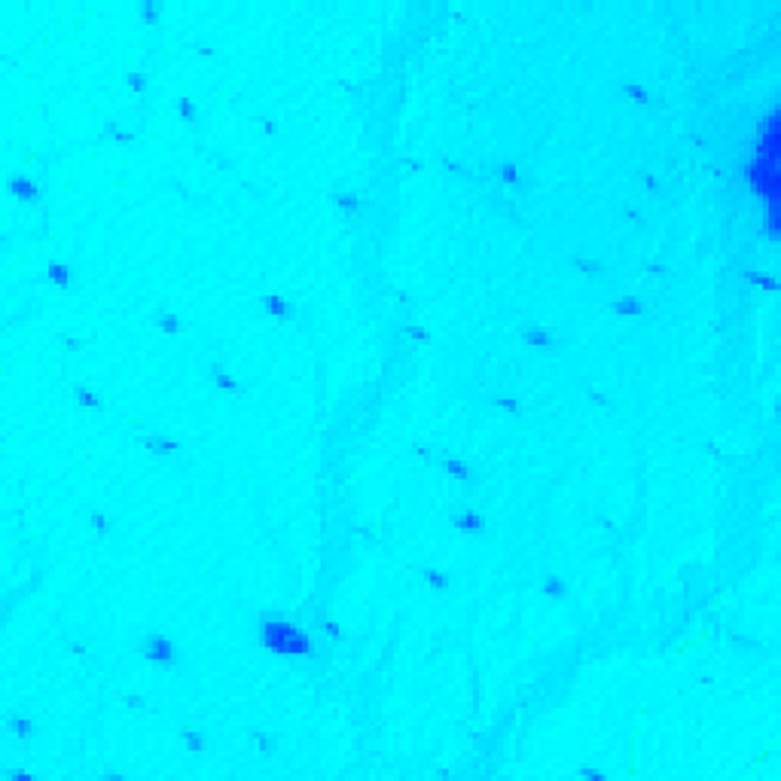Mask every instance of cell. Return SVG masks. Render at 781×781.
Here are the masks:
<instances>
[{"mask_svg":"<svg viewBox=\"0 0 781 781\" xmlns=\"http://www.w3.org/2000/svg\"><path fill=\"white\" fill-rule=\"evenodd\" d=\"M745 275V281L751 284V287H757L760 293H766V296H775L778 293V275L775 272H769V269H745L742 272Z\"/></svg>","mask_w":781,"mask_h":781,"instance_id":"cell-14","label":"cell"},{"mask_svg":"<svg viewBox=\"0 0 781 781\" xmlns=\"http://www.w3.org/2000/svg\"><path fill=\"white\" fill-rule=\"evenodd\" d=\"M519 339L528 348H537V351H549V348H556V342H558L556 333L546 324H525V327H522V333H519Z\"/></svg>","mask_w":781,"mask_h":781,"instance_id":"cell-10","label":"cell"},{"mask_svg":"<svg viewBox=\"0 0 781 781\" xmlns=\"http://www.w3.org/2000/svg\"><path fill=\"white\" fill-rule=\"evenodd\" d=\"M73 403H77L82 412H101L104 409V397H101V391L92 388V385H73Z\"/></svg>","mask_w":781,"mask_h":781,"instance_id":"cell-15","label":"cell"},{"mask_svg":"<svg viewBox=\"0 0 781 781\" xmlns=\"http://www.w3.org/2000/svg\"><path fill=\"white\" fill-rule=\"evenodd\" d=\"M64 647H68V654H73L77 659H86V656H89L86 641H80V638H68V641H64Z\"/></svg>","mask_w":781,"mask_h":781,"instance_id":"cell-36","label":"cell"},{"mask_svg":"<svg viewBox=\"0 0 781 781\" xmlns=\"http://www.w3.org/2000/svg\"><path fill=\"white\" fill-rule=\"evenodd\" d=\"M571 265L580 275H601V269H604V263L601 260H595V256H583V254H574L571 256Z\"/></svg>","mask_w":781,"mask_h":781,"instance_id":"cell-31","label":"cell"},{"mask_svg":"<svg viewBox=\"0 0 781 781\" xmlns=\"http://www.w3.org/2000/svg\"><path fill=\"white\" fill-rule=\"evenodd\" d=\"M568 592H571V586H568L562 574H546L544 580H540V595L549 601H565Z\"/></svg>","mask_w":781,"mask_h":781,"instance_id":"cell-17","label":"cell"},{"mask_svg":"<svg viewBox=\"0 0 781 781\" xmlns=\"http://www.w3.org/2000/svg\"><path fill=\"white\" fill-rule=\"evenodd\" d=\"M623 95H626L632 104H638V107H647L650 101H654V95H650V89L644 86V82H638V80H626L623 82Z\"/></svg>","mask_w":781,"mask_h":781,"instance_id":"cell-23","label":"cell"},{"mask_svg":"<svg viewBox=\"0 0 781 781\" xmlns=\"http://www.w3.org/2000/svg\"><path fill=\"white\" fill-rule=\"evenodd\" d=\"M247 736H251V745H254V751L260 757H275V751H278V742H275V736H269V732L260 730V727H251Z\"/></svg>","mask_w":781,"mask_h":781,"instance_id":"cell-22","label":"cell"},{"mask_svg":"<svg viewBox=\"0 0 781 781\" xmlns=\"http://www.w3.org/2000/svg\"><path fill=\"white\" fill-rule=\"evenodd\" d=\"M180 745H183V751H187V754H205L208 751V736L201 730H192V727H183L180 730Z\"/></svg>","mask_w":781,"mask_h":781,"instance_id":"cell-20","label":"cell"},{"mask_svg":"<svg viewBox=\"0 0 781 781\" xmlns=\"http://www.w3.org/2000/svg\"><path fill=\"white\" fill-rule=\"evenodd\" d=\"M320 635H324L327 641H333V644H342V641H345V626L339 620L327 617V620H320Z\"/></svg>","mask_w":781,"mask_h":781,"instance_id":"cell-32","label":"cell"},{"mask_svg":"<svg viewBox=\"0 0 781 781\" xmlns=\"http://www.w3.org/2000/svg\"><path fill=\"white\" fill-rule=\"evenodd\" d=\"M256 638H260V647L269 650L272 656L299 659L315 654V638L308 635V629H302L299 623L287 617H278V613H263L256 623Z\"/></svg>","mask_w":781,"mask_h":781,"instance_id":"cell-2","label":"cell"},{"mask_svg":"<svg viewBox=\"0 0 781 781\" xmlns=\"http://www.w3.org/2000/svg\"><path fill=\"white\" fill-rule=\"evenodd\" d=\"M137 18H141L144 25H159L162 4L159 0H137Z\"/></svg>","mask_w":781,"mask_h":781,"instance_id":"cell-27","label":"cell"},{"mask_svg":"<svg viewBox=\"0 0 781 781\" xmlns=\"http://www.w3.org/2000/svg\"><path fill=\"white\" fill-rule=\"evenodd\" d=\"M644 272H647V275H654V278H656V275H659V278H663V275L668 272V265H666V263H656V260H650V263L644 265Z\"/></svg>","mask_w":781,"mask_h":781,"instance_id":"cell-40","label":"cell"},{"mask_svg":"<svg viewBox=\"0 0 781 781\" xmlns=\"http://www.w3.org/2000/svg\"><path fill=\"white\" fill-rule=\"evenodd\" d=\"M101 137L110 141V144H116V146H128V144L137 141V132H132V128H123L116 119H107L104 128H101Z\"/></svg>","mask_w":781,"mask_h":781,"instance_id":"cell-18","label":"cell"},{"mask_svg":"<svg viewBox=\"0 0 781 781\" xmlns=\"http://www.w3.org/2000/svg\"><path fill=\"white\" fill-rule=\"evenodd\" d=\"M137 650H141V656L153 668H162V672H171V668L180 666V647L168 635H162V632H146Z\"/></svg>","mask_w":781,"mask_h":781,"instance_id":"cell-3","label":"cell"},{"mask_svg":"<svg viewBox=\"0 0 781 781\" xmlns=\"http://www.w3.org/2000/svg\"><path fill=\"white\" fill-rule=\"evenodd\" d=\"M577 778H586V781H608V773H604V769H595V766H580V769H577Z\"/></svg>","mask_w":781,"mask_h":781,"instance_id":"cell-37","label":"cell"},{"mask_svg":"<svg viewBox=\"0 0 781 781\" xmlns=\"http://www.w3.org/2000/svg\"><path fill=\"white\" fill-rule=\"evenodd\" d=\"M641 183H644L647 192H659V189H663V180H659L656 171H641Z\"/></svg>","mask_w":781,"mask_h":781,"instance_id":"cell-39","label":"cell"},{"mask_svg":"<svg viewBox=\"0 0 781 781\" xmlns=\"http://www.w3.org/2000/svg\"><path fill=\"white\" fill-rule=\"evenodd\" d=\"M119 705H123L125 711H132V714H137V711H144V708H150V699H146L144 693H123V699H119Z\"/></svg>","mask_w":781,"mask_h":781,"instance_id":"cell-33","label":"cell"},{"mask_svg":"<svg viewBox=\"0 0 781 781\" xmlns=\"http://www.w3.org/2000/svg\"><path fill=\"white\" fill-rule=\"evenodd\" d=\"M208 373H211V382H214L217 391L229 394V397H238V394H244V382L238 379V375L229 370V366H223V363H211Z\"/></svg>","mask_w":781,"mask_h":781,"instance_id":"cell-11","label":"cell"},{"mask_svg":"<svg viewBox=\"0 0 781 781\" xmlns=\"http://www.w3.org/2000/svg\"><path fill=\"white\" fill-rule=\"evenodd\" d=\"M412 455H416L418 461H425V464H434V461H437L434 449H430L427 443H412Z\"/></svg>","mask_w":781,"mask_h":781,"instance_id":"cell-35","label":"cell"},{"mask_svg":"<svg viewBox=\"0 0 781 781\" xmlns=\"http://www.w3.org/2000/svg\"><path fill=\"white\" fill-rule=\"evenodd\" d=\"M174 116H177L180 123H187V125L199 123V104H196V98H192V95H180L177 101H174Z\"/></svg>","mask_w":781,"mask_h":781,"instance_id":"cell-24","label":"cell"},{"mask_svg":"<svg viewBox=\"0 0 781 781\" xmlns=\"http://www.w3.org/2000/svg\"><path fill=\"white\" fill-rule=\"evenodd\" d=\"M4 781H37V775L22 766H15V769H4Z\"/></svg>","mask_w":781,"mask_h":781,"instance_id":"cell-38","label":"cell"},{"mask_svg":"<svg viewBox=\"0 0 781 781\" xmlns=\"http://www.w3.org/2000/svg\"><path fill=\"white\" fill-rule=\"evenodd\" d=\"M196 49H199V55H201V58H211V55H214V49H211V46H205V43H199Z\"/></svg>","mask_w":781,"mask_h":781,"instance_id":"cell-43","label":"cell"},{"mask_svg":"<svg viewBox=\"0 0 781 781\" xmlns=\"http://www.w3.org/2000/svg\"><path fill=\"white\" fill-rule=\"evenodd\" d=\"M403 336L409 339V342H416V345H430L434 342V333H430V327H425V324H406L403 327Z\"/></svg>","mask_w":781,"mask_h":781,"instance_id":"cell-30","label":"cell"},{"mask_svg":"<svg viewBox=\"0 0 781 781\" xmlns=\"http://www.w3.org/2000/svg\"><path fill=\"white\" fill-rule=\"evenodd\" d=\"M6 192L15 201H22V205H37V201L43 199L40 183H37V177H34V174H27V171H13V174H9V177H6Z\"/></svg>","mask_w":781,"mask_h":781,"instance_id":"cell-4","label":"cell"},{"mask_svg":"<svg viewBox=\"0 0 781 781\" xmlns=\"http://www.w3.org/2000/svg\"><path fill=\"white\" fill-rule=\"evenodd\" d=\"M123 86H125V92H132V95H144L146 86H150V77H146L144 70H128V73H123Z\"/></svg>","mask_w":781,"mask_h":781,"instance_id":"cell-29","label":"cell"},{"mask_svg":"<svg viewBox=\"0 0 781 781\" xmlns=\"http://www.w3.org/2000/svg\"><path fill=\"white\" fill-rule=\"evenodd\" d=\"M492 406H494V409H501V412H507V416H513V418H519L522 412H525V406H522V400H519V397H513V394H494V397H492Z\"/></svg>","mask_w":781,"mask_h":781,"instance_id":"cell-26","label":"cell"},{"mask_svg":"<svg viewBox=\"0 0 781 781\" xmlns=\"http://www.w3.org/2000/svg\"><path fill=\"white\" fill-rule=\"evenodd\" d=\"M260 308L269 315L272 320H293L296 318V302L284 293H260Z\"/></svg>","mask_w":781,"mask_h":781,"instance_id":"cell-6","label":"cell"},{"mask_svg":"<svg viewBox=\"0 0 781 781\" xmlns=\"http://www.w3.org/2000/svg\"><path fill=\"white\" fill-rule=\"evenodd\" d=\"M333 205L342 211V214H357L363 208V196L357 189H336L333 192Z\"/></svg>","mask_w":781,"mask_h":781,"instance_id":"cell-21","label":"cell"},{"mask_svg":"<svg viewBox=\"0 0 781 781\" xmlns=\"http://www.w3.org/2000/svg\"><path fill=\"white\" fill-rule=\"evenodd\" d=\"M623 214H626V220H632V223H644V214H641L638 208H632V205L623 208Z\"/></svg>","mask_w":781,"mask_h":781,"instance_id":"cell-41","label":"cell"},{"mask_svg":"<svg viewBox=\"0 0 781 781\" xmlns=\"http://www.w3.org/2000/svg\"><path fill=\"white\" fill-rule=\"evenodd\" d=\"M418 577H421V583H425L430 592H446L449 586H452V577H449V571H446V568H437V565H425L418 571Z\"/></svg>","mask_w":781,"mask_h":781,"instance_id":"cell-16","label":"cell"},{"mask_svg":"<svg viewBox=\"0 0 781 781\" xmlns=\"http://www.w3.org/2000/svg\"><path fill=\"white\" fill-rule=\"evenodd\" d=\"M43 278H46V284H49L52 290L64 293L73 284V265L64 263V260H49V263H46V269H43Z\"/></svg>","mask_w":781,"mask_h":781,"instance_id":"cell-12","label":"cell"},{"mask_svg":"<svg viewBox=\"0 0 781 781\" xmlns=\"http://www.w3.org/2000/svg\"><path fill=\"white\" fill-rule=\"evenodd\" d=\"M644 299L641 296H635V293H620V296H613L611 302H608V311L613 318H620V320H632V318H641L644 315Z\"/></svg>","mask_w":781,"mask_h":781,"instance_id":"cell-8","label":"cell"},{"mask_svg":"<svg viewBox=\"0 0 781 781\" xmlns=\"http://www.w3.org/2000/svg\"><path fill=\"white\" fill-rule=\"evenodd\" d=\"M89 531L98 537H110V531H113V522H110V516L104 510H92L89 513Z\"/></svg>","mask_w":781,"mask_h":781,"instance_id":"cell-28","label":"cell"},{"mask_svg":"<svg viewBox=\"0 0 781 781\" xmlns=\"http://www.w3.org/2000/svg\"><path fill=\"white\" fill-rule=\"evenodd\" d=\"M437 464H439V470H443L449 480H452V482H461V485L473 482V476H476V473H473V464L464 461V458H458V455H439Z\"/></svg>","mask_w":781,"mask_h":781,"instance_id":"cell-9","label":"cell"},{"mask_svg":"<svg viewBox=\"0 0 781 781\" xmlns=\"http://www.w3.org/2000/svg\"><path fill=\"white\" fill-rule=\"evenodd\" d=\"M498 177H501V183L507 189H522V168L513 159H504L498 165Z\"/></svg>","mask_w":781,"mask_h":781,"instance_id":"cell-25","label":"cell"},{"mask_svg":"<svg viewBox=\"0 0 781 781\" xmlns=\"http://www.w3.org/2000/svg\"><path fill=\"white\" fill-rule=\"evenodd\" d=\"M4 727H6V732L9 736H13L15 742H31L34 736H37V723H34V718H27V714H22V711H9L6 718H4Z\"/></svg>","mask_w":781,"mask_h":781,"instance_id":"cell-13","label":"cell"},{"mask_svg":"<svg viewBox=\"0 0 781 781\" xmlns=\"http://www.w3.org/2000/svg\"><path fill=\"white\" fill-rule=\"evenodd\" d=\"M449 522H452V528L458 531V535H464V537H480V535H485V528H489L485 513L473 510V507L455 510L452 516H449Z\"/></svg>","mask_w":781,"mask_h":781,"instance_id":"cell-5","label":"cell"},{"mask_svg":"<svg viewBox=\"0 0 781 781\" xmlns=\"http://www.w3.org/2000/svg\"><path fill=\"white\" fill-rule=\"evenodd\" d=\"M745 183L763 211V235L769 244H778L781 235V107L778 101L766 107L760 128L751 141L745 159Z\"/></svg>","mask_w":781,"mask_h":781,"instance_id":"cell-1","label":"cell"},{"mask_svg":"<svg viewBox=\"0 0 781 781\" xmlns=\"http://www.w3.org/2000/svg\"><path fill=\"white\" fill-rule=\"evenodd\" d=\"M263 132L269 135V137H275V135H278V123H275V119H263Z\"/></svg>","mask_w":781,"mask_h":781,"instance_id":"cell-42","label":"cell"},{"mask_svg":"<svg viewBox=\"0 0 781 781\" xmlns=\"http://www.w3.org/2000/svg\"><path fill=\"white\" fill-rule=\"evenodd\" d=\"M586 397H589V403H595V406H601V409H611L613 406V400H611V394H604L601 388H586Z\"/></svg>","mask_w":781,"mask_h":781,"instance_id":"cell-34","label":"cell"},{"mask_svg":"<svg viewBox=\"0 0 781 781\" xmlns=\"http://www.w3.org/2000/svg\"><path fill=\"white\" fill-rule=\"evenodd\" d=\"M153 324H156V330H159V333H165V336H180L183 333V318L177 315V311H168V308H159L153 315Z\"/></svg>","mask_w":781,"mask_h":781,"instance_id":"cell-19","label":"cell"},{"mask_svg":"<svg viewBox=\"0 0 781 781\" xmlns=\"http://www.w3.org/2000/svg\"><path fill=\"white\" fill-rule=\"evenodd\" d=\"M141 449H144V452H150L153 458H171V455L180 452L183 443H180L177 437H171V434H144L141 437Z\"/></svg>","mask_w":781,"mask_h":781,"instance_id":"cell-7","label":"cell"}]
</instances>
